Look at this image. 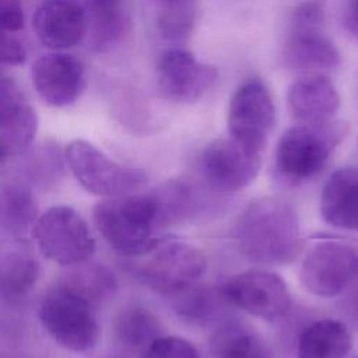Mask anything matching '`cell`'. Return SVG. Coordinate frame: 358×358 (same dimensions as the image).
I'll return each instance as SVG.
<instances>
[{"instance_id":"31","label":"cell","mask_w":358,"mask_h":358,"mask_svg":"<svg viewBox=\"0 0 358 358\" xmlns=\"http://www.w3.org/2000/svg\"><path fill=\"white\" fill-rule=\"evenodd\" d=\"M323 21V0H303L294 8L289 28H322Z\"/></svg>"},{"instance_id":"33","label":"cell","mask_w":358,"mask_h":358,"mask_svg":"<svg viewBox=\"0 0 358 358\" xmlns=\"http://www.w3.org/2000/svg\"><path fill=\"white\" fill-rule=\"evenodd\" d=\"M24 7L21 0H0V28L20 32L24 28Z\"/></svg>"},{"instance_id":"2","label":"cell","mask_w":358,"mask_h":358,"mask_svg":"<svg viewBox=\"0 0 358 358\" xmlns=\"http://www.w3.org/2000/svg\"><path fill=\"white\" fill-rule=\"evenodd\" d=\"M92 217L103 239L126 259L140 255L159 239L154 236L159 227L151 190L103 199L95 204Z\"/></svg>"},{"instance_id":"12","label":"cell","mask_w":358,"mask_h":358,"mask_svg":"<svg viewBox=\"0 0 358 358\" xmlns=\"http://www.w3.org/2000/svg\"><path fill=\"white\" fill-rule=\"evenodd\" d=\"M218 80L214 66L197 60L189 50L169 49L157 63V84L161 95L172 102L201 98Z\"/></svg>"},{"instance_id":"5","label":"cell","mask_w":358,"mask_h":358,"mask_svg":"<svg viewBox=\"0 0 358 358\" xmlns=\"http://www.w3.org/2000/svg\"><path fill=\"white\" fill-rule=\"evenodd\" d=\"M38 317L46 333L69 351H88L99 340L96 306L62 284L45 294Z\"/></svg>"},{"instance_id":"16","label":"cell","mask_w":358,"mask_h":358,"mask_svg":"<svg viewBox=\"0 0 358 358\" xmlns=\"http://www.w3.org/2000/svg\"><path fill=\"white\" fill-rule=\"evenodd\" d=\"M323 221L334 228L358 231V168L344 166L334 171L320 193Z\"/></svg>"},{"instance_id":"32","label":"cell","mask_w":358,"mask_h":358,"mask_svg":"<svg viewBox=\"0 0 358 358\" xmlns=\"http://www.w3.org/2000/svg\"><path fill=\"white\" fill-rule=\"evenodd\" d=\"M27 49L17 32L0 28V66H15L24 63Z\"/></svg>"},{"instance_id":"25","label":"cell","mask_w":358,"mask_h":358,"mask_svg":"<svg viewBox=\"0 0 358 358\" xmlns=\"http://www.w3.org/2000/svg\"><path fill=\"white\" fill-rule=\"evenodd\" d=\"M217 358H273L271 350L257 334L239 326H225L214 338Z\"/></svg>"},{"instance_id":"13","label":"cell","mask_w":358,"mask_h":358,"mask_svg":"<svg viewBox=\"0 0 358 358\" xmlns=\"http://www.w3.org/2000/svg\"><path fill=\"white\" fill-rule=\"evenodd\" d=\"M31 80L36 94L46 105L64 108L80 96L84 84V66L74 55L48 53L34 62Z\"/></svg>"},{"instance_id":"6","label":"cell","mask_w":358,"mask_h":358,"mask_svg":"<svg viewBox=\"0 0 358 358\" xmlns=\"http://www.w3.org/2000/svg\"><path fill=\"white\" fill-rule=\"evenodd\" d=\"M64 159L77 182L88 193L103 199L140 192L148 182L144 171L110 159L98 147L81 138L67 144Z\"/></svg>"},{"instance_id":"15","label":"cell","mask_w":358,"mask_h":358,"mask_svg":"<svg viewBox=\"0 0 358 358\" xmlns=\"http://www.w3.org/2000/svg\"><path fill=\"white\" fill-rule=\"evenodd\" d=\"M292 116L305 124H323L333 120L340 96L333 81L323 74H309L295 80L287 92Z\"/></svg>"},{"instance_id":"14","label":"cell","mask_w":358,"mask_h":358,"mask_svg":"<svg viewBox=\"0 0 358 358\" xmlns=\"http://www.w3.org/2000/svg\"><path fill=\"white\" fill-rule=\"evenodd\" d=\"M36 38L49 49L64 50L81 42L88 21L84 8L71 0H46L32 18Z\"/></svg>"},{"instance_id":"4","label":"cell","mask_w":358,"mask_h":358,"mask_svg":"<svg viewBox=\"0 0 358 358\" xmlns=\"http://www.w3.org/2000/svg\"><path fill=\"white\" fill-rule=\"evenodd\" d=\"M344 134V126L333 120L323 124L301 123L287 129L275 147V171L288 182L315 178L324 169Z\"/></svg>"},{"instance_id":"7","label":"cell","mask_w":358,"mask_h":358,"mask_svg":"<svg viewBox=\"0 0 358 358\" xmlns=\"http://www.w3.org/2000/svg\"><path fill=\"white\" fill-rule=\"evenodd\" d=\"M42 255L59 266H77L91 260L95 238L85 218L70 206H53L39 215L32 227Z\"/></svg>"},{"instance_id":"3","label":"cell","mask_w":358,"mask_h":358,"mask_svg":"<svg viewBox=\"0 0 358 358\" xmlns=\"http://www.w3.org/2000/svg\"><path fill=\"white\" fill-rule=\"evenodd\" d=\"M127 260L131 273L143 284L171 298L197 284L207 268L201 250L173 239H158Z\"/></svg>"},{"instance_id":"1","label":"cell","mask_w":358,"mask_h":358,"mask_svg":"<svg viewBox=\"0 0 358 358\" xmlns=\"http://www.w3.org/2000/svg\"><path fill=\"white\" fill-rule=\"evenodd\" d=\"M234 239L246 260L263 267L291 264L303 249L295 210L271 196L255 199L241 211L234 225Z\"/></svg>"},{"instance_id":"17","label":"cell","mask_w":358,"mask_h":358,"mask_svg":"<svg viewBox=\"0 0 358 358\" xmlns=\"http://www.w3.org/2000/svg\"><path fill=\"white\" fill-rule=\"evenodd\" d=\"M151 192L157 206L159 229L194 220L213 207L211 197L201 187L187 180L172 179Z\"/></svg>"},{"instance_id":"19","label":"cell","mask_w":358,"mask_h":358,"mask_svg":"<svg viewBox=\"0 0 358 358\" xmlns=\"http://www.w3.org/2000/svg\"><path fill=\"white\" fill-rule=\"evenodd\" d=\"M352 347L348 327L337 319H319L298 338V358H347Z\"/></svg>"},{"instance_id":"27","label":"cell","mask_w":358,"mask_h":358,"mask_svg":"<svg viewBox=\"0 0 358 358\" xmlns=\"http://www.w3.org/2000/svg\"><path fill=\"white\" fill-rule=\"evenodd\" d=\"M91 42L98 50H105L120 41L127 28L122 6H90Z\"/></svg>"},{"instance_id":"9","label":"cell","mask_w":358,"mask_h":358,"mask_svg":"<svg viewBox=\"0 0 358 358\" xmlns=\"http://www.w3.org/2000/svg\"><path fill=\"white\" fill-rule=\"evenodd\" d=\"M299 275L302 285L313 295H340L358 275V250L341 242H317L306 252Z\"/></svg>"},{"instance_id":"20","label":"cell","mask_w":358,"mask_h":358,"mask_svg":"<svg viewBox=\"0 0 358 358\" xmlns=\"http://www.w3.org/2000/svg\"><path fill=\"white\" fill-rule=\"evenodd\" d=\"M41 275L39 262L28 252H14L0 263V298L8 305L21 303Z\"/></svg>"},{"instance_id":"38","label":"cell","mask_w":358,"mask_h":358,"mask_svg":"<svg viewBox=\"0 0 358 358\" xmlns=\"http://www.w3.org/2000/svg\"><path fill=\"white\" fill-rule=\"evenodd\" d=\"M161 1H164V0H161Z\"/></svg>"},{"instance_id":"10","label":"cell","mask_w":358,"mask_h":358,"mask_svg":"<svg viewBox=\"0 0 358 358\" xmlns=\"http://www.w3.org/2000/svg\"><path fill=\"white\" fill-rule=\"evenodd\" d=\"M227 123L232 138L262 152L275 124V106L260 80H248L236 88L229 101Z\"/></svg>"},{"instance_id":"35","label":"cell","mask_w":358,"mask_h":358,"mask_svg":"<svg viewBox=\"0 0 358 358\" xmlns=\"http://www.w3.org/2000/svg\"><path fill=\"white\" fill-rule=\"evenodd\" d=\"M345 31L355 39H358V0H348L344 17H343Z\"/></svg>"},{"instance_id":"26","label":"cell","mask_w":358,"mask_h":358,"mask_svg":"<svg viewBox=\"0 0 358 358\" xmlns=\"http://www.w3.org/2000/svg\"><path fill=\"white\" fill-rule=\"evenodd\" d=\"M197 0H164L158 17L161 34L173 42L187 39L197 20Z\"/></svg>"},{"instance_id":"34","label":"cell","mask_w":358,"mask_h":358,"mask_svg":"<svg viewBox=\"0 0 358 358\" xmlns=\"http://www.w3.org/2000/svg\"><path fill=\"white\" fill-rule=\"evenodd\" d=\"M60 169V159L55 150H41L39 155L32 159L29 164V173L32 178L36 179H46L55 178Z\"/></svg>"},{"instance_id":"23","label":"cell","mask_w":358,"mask_h":358,"mask_svg":"<svg viewBox=\"0 0 358 358\" xmlns=\"http://www.w3.org/2000/svg\"><path fill=\"white\" fill-rule=\"evenodd\" d=\"M85 263H80L78 267L66 273L59 284L87 298L98 308L99 303L105 302L115 294L117 281L108 267Z\"/></svg>"},{"instance_id":"28","label":"cell","mask_w":358,"mask_h":358,"mask_svg":"<svg viewBox=\"0 0 358 358\" xmlns=\"http://www.w3.org/2000/svg\"><path fill=\"white\" fill-rule=\"evenodd\" d=\"M36 129L38 116L29 105L14 123L0 130V162L24 152L34 141Z\"/></svg>"},{"instance_id":"21","label":"cell","mask_w":358,"mask_h":358,"mask_svg":"<svg viewBox=\"0 0 358 358\" xmlns=\"http://www.w3.org/2000/svg\"><path fill=\"white\" fill-rule=\"evenodd\" d=\"M228 303L221 292V288H211L194 284L183 292L173 296V309L185 322L199 326H206L217 322L224 305Z\"/></svg>"},{"instance_id":"11","label":"cell","mask_w":358,"mask_h":358,"mask_svg":"<svg viewBox=\"0 0 358 358\" xmlns=\"http://www.w3.org/2000/svg\"><path fill=\"white\" fill-rule=\"evenodd\" d=\"M262 165L260 152L232 137L215 138L200 154L199 169L210 189L238 192L250 185Z\"/></svg>"},{"instance_id":"18","label":"cell","mask_w":358,"mask_h":358,"mask_svg":"<svg viewBox=\"0 0 358 358\" xmlns=\"http://www.w3.org/2000/svg\"><path fill=\"white\" fill-rule=\"evenodd\" d=\"M284 60L295 70H331L338 66L340 53L322 28H289Z\"/></svg>"},{"instance_id":"22","label":"cell","mask_w":358,"mask_h":358,"mask_svg":"<svg viewBox=\"0 0 358 358\" xmlns=\"http://www.w3.org/2000/svg\"><path fill=\"white\" fill-rule=\"evenodd\" d=\"M116 337L127 350L141 352L155 338L162 336V323L155 313L140 305L120 310L116 319Z\"/></svg>"},{"instance_id":"37","label":"cell","mask_w":358,"mask_h":358,"mask_svg":"<svg viewBox=\"0 0 358 358\" xmlns=\"http://www.w3.org/2000/svg\"><path fill=\"white\" fill-rule=\"evenodd\" d=\"M354 358H358V357H354Z\"/></svg>"},{"instance_id":"29","label":"cell","mask_w":358,"mask_h":358,"mask_svg":"<svg viewBox=\"0 0 358 358\" xmlns=\"http://www.w3.org/2000/svg\"><path fill=\"white\" fill-rule=\"evenodd\" d=\"M28 106L20 85L11 77L0 74V130L14 123Z\"/></svg>"},{"instance_id":"36","label":"cell","mask_w":358,"mask_h":358,"mask_svg":"<svg viewBox=\"0 0 358 358\" xmlns=\"http://www.w3.org/2000/svg\"><path fill=\"white\" fill-rule=\"evenodd\" d=\"M348 288H352L351 306H352V309H355L358 312V275H357V278L352 281V284Z\"/></svg>"},{"instance_id":"24","label":"cell","mask_w":358,"mask_h":358,"mask_svg":"<svg viewBox=\"0 0 358 358\" xmlns=\"http://www.w3.org/2000/svg\"><path fill=\"white\" fill-rule=\"evenodd\" d=\"M36 200L31 189L21 182L10 183L0 199L3 224L14 232L32 229L36 221Z\"/></svg>"},{"instance_id":"8","label":"cell","mask_w":358,"mask_h":358,"mask_svg":"<svg viewBox=\"0 0 358 358\" xmlns=\"http://www.w3.org/2000/svg\"><path fill=\"white\" fill-rule=\"evenodd\" d=\"M221 292L227 302L267 322H275L291 308L287 282L267 268H250L227 280Z\"/></svg>"},{"instance_id":"30","label":"cell","mask_w":358,"mask_h":358,"mask_svg":"<svg viewBox=\"0 0 358 358\" xmlns=\"http://www.w3.org/2000/svg\"><path fill=\"white\" fill-rule=\"evenodd\" d=\"M140 358H199V352L186 338L162 334L140 352Z\"/></svg>"}]
</instances>
